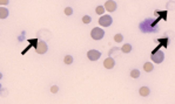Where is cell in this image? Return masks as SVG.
<instances>
[{"instance_id":"4","label":"cell","mask_w":175,"mask_h":104,"mask_svg":"<svg viewBox=\"0 0 175 104\" xmlns=\"http://www.w3.org/2000/svg\"><path fill=\"white\" fill-rule=\"evenodd\" d=\"M47 45L45 43L44 41H39L37 45V47H35V52L38 53V54H45V53L47 52Z\"/></svg>"},{"instance_id":"5","label":"cell","mask_w":175,"mask_h":104,"mask_svg":"<svg viewBox=\"0 0 175 104\" xmlns=\"http://www.w3.org/2000/svg\"><path fill=\"white\" fill-rule=\"evenodd\" d=\"M101 56V53L98 52V50H89V52L87 53V57L91 61H96L99 60Z\"/></svg>"},{"instance_id":"11","label":"cell","mask_w":175,"mask_h":104,"mask_svg":"<svg viewBox=\"0 0 175 104\" xmlns=\"http://www.w3.org/2000/svg\"><path fill=\"white\" fill-rule=\"evenodd\" d=\"M64 62L66 63V64H72V62H73V57L71 56V55H66L65 59H64Z\"/></svg>"},{"instance_id":"2","label":"cell","mask_w":175,"mask_h":104,"mask_svg":"<svg viewBox=\"0 0 175 104\" xmlns=\"http://www.w3.org/2000/svg\"><path fill=\"white\" fill-rule=\"evenodd\" d=\"M112 22H113V20H112V18L109 15H103V17L100 18V20H99V24L102 27H109L112 25Z\"/></svg>"},{"instance_id":"9","label":"cell","mask_w":175,"mask_h":104,"mask_svg":"<svg viewBox=\"0 0 175 104\" xmlns=\"http://www.w3.org/2000/svg\"><path fill=\"white\" fill-rule=\"evenodd\" d=\"M140 95L141 96H143V97H146V96H148L149 95V89L147 87H142V88H140Z\"/></svg>"},{"instance_id":"18","label":"cell","mask_w":175,"mask_h":104,"mask_svg":"<svg viewBox=\"0 0 175 104\" xmlns=\"http://www.w3.org/2000/svg\"><path fill=\"white\" fill-rule=\"evenodd\" d=\"M58 90H59V89H58V87H57V85H53V87H52V88H51V91H52V92H53V94H55V92H58Z\"/></svg>"},{"instance_id":"15","label":"cell","mask_w":175,"mask_h":104,"mask_svg":"<svg viewBox=\"0 0 175 104\" xmlns=\"http://www.w3.org/2000/svg\"><path fill=\"white\" fill-rule=\"evenodd\" d=\"M91 21H92V19H91L89 15H85V17L82 18V22H83V24H89Z\"/></svg>"},{"instance_id":"14","label":"cell","mask_w":175,"mask_h":104,"mask_svg":"<svg viewBox=\"0 0 175 104\" xmlns=\"http://www.w3.org/2000/svg\"><path fill=\"white\" fill-rule=\"evenodd\" d=\"M105 11H106V8H105V7H102V6H98V7H96V9H95V12L98 14H103V12H105Z\"/></svg>"},{"instance_id":"3","label":"cell","mask_w":175,"mask_h":104,"mask_svg":"<svg viewBox=\"0 0 175 104\" xmlns=\"http://www.w3.org/2000/svg\"><path fill=\"white\" fill-rule=\"evenodd\" d=\"M164 59V55H163V53L162 52H154L153 54H152V60H153V62H155V63H161L162 61H163Z\"/></svg>"},{"instance_id":"10","label":"cell","mask_w":175,"mask_h":104,"mask_svg":"<svg viewBox=\"0 0 175 104\" xmlns=\"http://www.w3.org/2000/svg\"><path fill=\"white\" fill-rule=\"evenodd\" d=\"M143 69H144V72H152V70L154 69V67H153V64H152V63L147 62V63H144Z\"/></svg>"},{"instance_id":"7","label":"cell","mask_w":175,"mask_h":104,"mask_svg":"<svg viewBox=\"0 0 175 104\" xmlns=\"http://www.w3.org/2000/svg\"><path fill=\"white\" fill-rule=\"evenodd\" d=\"M114 64H115V62H114V60L112 59V57H108V59H106L103 61V65H105V68H107V69H112V68L114 67Z\"/></svg>"},{"instance_id":"17","label":"cell","mask_w":175,"mask_h":104,"mask_svg":"<svg viewBox=\"0 0 175 104\" xmlns=\"http://www.w3.org/2000/svg\"><path fill=\"white\" fill-rule=\"evenodd\" d=\"M73 13V9L71 8V7H67V8H65V14L66 15H71Z\"/></svg>"},{"instance_id":"13","label":"cell","mask_w":175,"mask_h":104,"mask_svg":"<svg viewBox=\"0 0 175 104\" xmlns=\"http://www.w3.org/2000/svg\"><path fill=\"white\" fill-rule=\"evenodd\" d=\"M121 50H122L123 53H129V52H131V50H132V46L129 45V43L125 45V46H123L122 48H121Z\"/></svg>"},{"instance_id":"8","label":"cell","mask_w":175,"mask_h":104,"mask_svg":"<svg viewBox=\"0 0 175 104\" xmlns=\"http://www.w3.org/2000/svg\"><path fill=\"white\" fill-rule=\"evenodd\" d=\"M8 17V11H7L6 8H4V7H1L0 8V19H6V18Z\"/></svg>"},{"instance_id":"16","label":"cell","mask_w":175,"mask_h":104,"mask_svg":"<svg viewBox=\"0 0 175 104\" xmlns=\"http://www.w3.org/2000/svg\"><path fill=\"white\" fill-rule=\"evenodd\" d=\"M122 39H123V37H122V35H121V34H116L115 36H114V40H115L116 42H121V41H122Z\"/></svg>"},{"instance_id":"6","label":"cell","mask_w":175,"mask_h":104,"mask_svg":"<svg viewBox=\"0 0 175 104\" xmlns=\"http://www.w3.org/2000/svg\"><path fill=\"white\" fill-rule=\"evenodd\" d=\"M105 8H106V11H108V12H114L116 9V2L113 1V0H108L105 4Z\"/></svg>"},{"instance_id":"19","label":"cell","mask_w":175,"mask_h":104,"mask_svg":"<svg viewBox=\"0 0 175 104\" xmlns=\"http://www.w3.org/2000/svg\"><path fill=\"white\" fill-rule=\"evenodd\" d=\"M0 4H1V5H7V4H8V0H0Z\"/></svg>"},{"instance_id":"12","label":"cell","mask_w":175,"mask_h":104,"mask_svg":"<svg viewBox=\"0 0 175 104\" xmlns=\"http://www.w3.org/2000/svg\"><path fill=\"white\" fill-rule=\"evenodd\" d=\"M131 76H132L133 78H138L139 76H140V72H139L138 69H133V70L131 72Z\"/></svg>"},{"instance_id":"1","label":"cell","mask_w":175,"mask_h":104,"mask_svg":"<svg viewBox=\"0 0 175 104\" xmlns=\"http://www.w3.org/2000/svg\"><path fill=\"white\" fill-rule=\"evenodd\" d=\"M91 35H92V37L94 40H101L103 37V35H105V32H103L102 28H99V27H96V28H93L92 29Z\"/></svg>"}]
</instances>
